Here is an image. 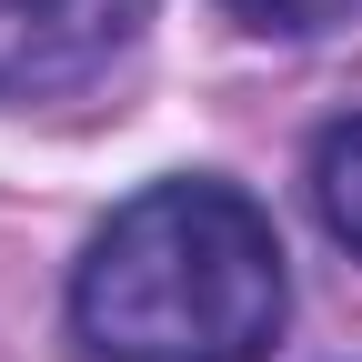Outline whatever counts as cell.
Listing matches in <instances>:
<instances>
[{
	"mask_svg": "<svg viewBox=\"0 0 362 362\" xmlns=\"http://www.w3.org/2000/svg\"><path fill=\"white\" fill-rule=\"evenodd\" d=\"M161 0H0V101H51L111 71Z\"/></svg>",
	"mask_w": 362,
	"mask_h": 362,
	"instance_id": "obj_2",
	"label": "cell"
},
{
	"mask_svg": "<svg viewBox=\"0 0 362 362\" xmlns=\"http://www.w3.org/2000/svg\"><path fill=\"white\" fill-rule=\"evenodd\" d=\"M312 211H322V232L342 252H362V111L312 141Z\"/></svg>",
	"mask_w": 362,
	"mask_h": 362,
	"instance_id": "obj_3",
	"label": "cell"
},
{
	"mask_svg": "<svg viewBox=\"0 0 362 362\" xmlns=\"http://www.w3.org/2000/svg\"><path fill=\"white\" fill-rule=\"evenodd\" d=\"M242 30H262V40H322V30H342V21H362V0H221Z\"/></svg>",
	"mask_w": 362,
	"mask_h": 362,
	"instance_id": "obj_4",
	"label": "cell"
},
{
	"mask_svg": "<svg viewBox=\"0 0 362 362\" xmlns=\"http://www.w3.org/2000/svg\"><path fill=\"white\" fill-rule=\"evenodd\" d=\"M282 312V232L232 181L131 192L71 272V332L101 362H262Z\"/></svg>",
	"mask_w": 362,
	"mask_h": 362,
	"instance_id": "obj_1",
	"label": "cell"
}]
</instances>
